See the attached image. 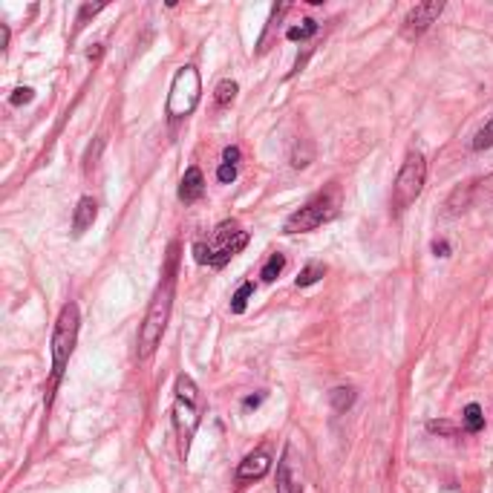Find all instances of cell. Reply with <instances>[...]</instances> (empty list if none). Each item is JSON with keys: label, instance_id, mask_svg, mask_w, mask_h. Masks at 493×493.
<instances>
[{"label": "cell", "instance_id": "cell-1", "mask_svg": "<svg viewBox=\"0 0 493 493\" xmlns=\"http://www.w3.org/2000/svg\"><path fill=\"white\" fill-rule=\"evenodd\" d=\"M173 292H176V245H170L165 277H162L156 294H153V300H150V309H147L142 332H139V355L142 358H150L153 349H156L159 341H162L165 326L170 320V309H173Z\"/></svg>", "mask_w": 493, "mask_h": 493}, {"label": "cell", "instance_id": "cell-2", "mask_svg": "<svg viewBox=\"0 0 493 493\" xmlns=\"http://www.w3.org/2000/svg\"><path fill=\"white\" fill-rule=\"evenodd\" d=\"M245 245H249V231H242L234 220H228V223H220L217 228H213L208 242H196L194 245V257L202 266L223 268L231 257H237L245 249Z\"/></svg>", "mask_w": 493, "mask_h": 493}, {"label": "cell", "instance_id": "cell-3", "mask_svg": "<svg viewBox=\"0 0 493 493\" xmlns=\"http://www.w3.org/2000/svg\"><path fill=\"white\" fill-rule=\"evenodd\" d=\"M173 427L182 444V456L188 458L191 442L199 427V389L191 375H179L176 378V401H173Z\"/></svg>", "mask_w": 493, "mask_h": 493}, {"label": "cell", "instance_id": "cell-4", "mask_svg": "<svg viewBox=\"0 0 493 493\" xmlns=\"http://www.w3.org/2000/svg\"><path fill=\"white\" fill-rule=\"evenodd\" d=\"M78 306L75 303H67L61 309L58 320H55V332H52V389L58 387V381L64 378V369L73 358V349H75V341H78Z\"/></svg>", "mask_w": 493, "mask_h": 493}, {"label": "cell", "instance_id": "cell-5", "mask_svg": "<svg viewBox=\"0 0 493 493\" xmlns=\"http://www.w3.org/2000/svg\"><path fill=\"white\" fill-rule=\"evenodd\" d=\"M424 182H427V162L421 153H407V159L398 170V179L392 185V213H404L424 191Z\"/></svg>", "mask_w": 493, "mask_h": 493}, {"label": "cell", "instance_id": "cell-6", "mask_svg": "<svg viewBox=\"0 0 493 493\" xmlns=\"http://www.w3.org/2000/svg\"><path fill=\"white\" fill-rule=\"evenodd\" d=\"M202 99V78H199V70L196 67H182L176 75H173V84H170V96H168V116L176 121V118H188L196 104Z\"/></svg>", "mask_w": 493, "mask_h": 493}, {"label": "cell", "instance_id": "cell-7", "mask_svg": "<svg viewBox=\"0 0 493 493\" xmlns=\"http://www.w3.org/2000/svg\"><path fill=\"white\" fill-rule=\"evenodd\" d=\"M335 217H337V199L332 194H320L309 205H303L300 211H294L292 217L286 220L283 231L286 234H306V231H315V228L332 223Z\"/></svg>", "mask_w": 493, "mask_h": 493}, {"label": "cell", "instance_id": "cell-8", "mask_svg": "<svg viewBox=\"0 0 493 493\" xmlns=\"http://www.w3.org/2000/svg\"><path fill=\"white\" fill-rule=\"evenodd\" d=\"M444 12V4L442 0H430V4H418V6H413L410 12H407V18H404V38L407 41H416V38H421L430 26L436 23V18Z\"/></svg>", "mask_w": 493, "mask_h": 493}, {"label": "cell", "instance_id": "cell-9", "mask_svg": "<svg viewBox=\"0 0 493 493\" xmlns=\"http://www.w3.org/2000/svg\"><path fill=\"white\" fill-rule=\"evenodd\" d=\"M277 493H303L300 479V458L292 444H286L283 458L277 461Z\"/></svg>", "mask_w": 493, "mask_h": 493}, {"label": "cell", "instance_id": "cell-10", "mask_svg": "<svg viewBox=\"0 0 493 493\" xmlns=\"http://www.w3.org/2000/svg\"><path fill=\"white\" fill-rule=\"evenodd\" d=\"M268 470H271V458H268V453L257 450V453H249V456H245V458L239 461L237 479H239V482H254V479H263Z\"/></svg>", "mask_w": 493, "mask_h": 493}, {"label": "cell", "instance_id": "cell-11", "mask_svg": "<svg viewBox=\"0 0 493 493\" xmlns=\"http://www.w3.org/2000/svg\"><path fill=\"white\" fill-rule=\"evenodd\" d=\"M202 194H205V176H202V170L194 165V168L185 170L182 182H179V199H182L185 205H191V202H196Z\"/></svg>", "mask_w": 493, "mask_h": 493}, {"label": "cell", "instance_id": "cell-12", "mask_svg": "<svg viewBox=\"0 0 493 493\" xmlns=\"http://www.w3.org/2000/svg\"><path fill=\"white\" fill-rule=\"evenodd\" d=\"M96 217H99V202L92 196H81L75 205V213H73V234L81 237L87 228H92Z\"/></svg>", "mask_w": 493, "mask_h": 493}, {"label": "cell", "instance_id": "cell-13", "mask_svg": "<svg viewBox=\"0 0 493 493\" xmlns=\"http://www.w3.org/2000/svg\"><path fill=\"white\" fill-rule=\"evenodd\" d=\"M329 401H332V407H335L337 413H347V410L355 404V389H352V387H335V389L329 392Z\"/></svg>", "mask_w": 493, "mask_h": 493}, {"label": "cell", "instance_id": "cell-14", "mask_svg": "<svg viewBox=\"0 0 493 493\" xmlns=\"http://www.w3.org/2000/svg\"><path fill=\"white\" fill-rule=\"evenodd\" d=\"M461 424H465L468 433H482L485 430V416H482V407L479 404H468L465 413H461Z\"/></svg>", "mask_w": 493, "mask_h": 493}, {"label": "cell", "instance_id": "cell-15", "mask_svg": "<svg viewBox=\"0 0 493 493\" xmlns=\"http://www.w3.org/2000/svg\"><path fill=\"white\" fill-rule=\"evenodd\" d=\"M283 268H286V257L283 254H271L268 260H266V266H263V271H260V277L266 283H274L277 277L283 274Z\"/></svg>", "mask_w": 493, "mask_h": 493}, {"label": "cell", "instance_id": "cell-16", "mask_svg": "<svg viewBox=\"0 0 493 493\" xmlns=\"http://www.w3.org/2000/svg\"><path fill=\"white\" fill-rule=\"evenodd\" d=\"M237 81H231V78H225V81H220L217 84V89H213V101H217L220 107H228L234 99H237Z\"/></svg>", "mask_w": 493, "mask_h": 493}, {"label": "cell", "instance_id": "cell-17", "mask_svg": "<svg viewBox=\"0 0 493 493\" xmlns=\"http://www.w3.org/2000/svg\"><path fill=\"white\" fill-rule=\"evenodd\" d=\"M323 274H326V266H323V263H309V266H306V268L297 274V286H300V289L315 286Z\"/></svg>", "mask_w": 493, "mask_h": 493}, {"label": "cell", "instance_id": "cell-18", "mask_svg": "<svg viewBox=\"0 0 493 493\" xmlns=\"http://www.w3.org/2000/svg\"><path fill=\"white\" fill-rule=\"evenodd\" d=\"M251 294H254V283H242V286L234 292V297H231V312H234V315H242L245 306H249V300H251Z\"/></svg>", "mask_w": 493, "mask_h": 493}, {"label": "cell", "instance_id": "cell-19", "mask_svg": "<svg viewBox=\"0 0 493 493\" xmlns=\"http://www.w3.org/2000/svg\"><path fill=\"white\" fill-rule=\"evenodd\" d=\"M470 196H473V205H476V202H490V199H493V173L485 176L482 182L470 185Z\"/></svg>", "mask_w": 493, "mask_h": 493}, {"label": "cell", "instance_id": "cell-20", "mask_svg": "<svg viewBox=\"0 0 493 493\" xmlns=\"http://www.w3.org/2000/svg\"><path fill=\"white\" fill-rule=\"evenodd\" d=\"M315 32H318V20L306 18L300 26H292V29H289L286 38H289V41H306V38H312Z\"/></svg>", "mask_w": 493, "mask_h": 493}, {"label": "cell", "instance_id": "cell-21", "mask_svg": "<svg viewBox=\"0 0 493 493\" xmlns=\"http://www.w3.org/2000/svg\"><path fill=\"white\" fill-rule=\"evenodd\" d=\"M487 147H493V116L485 121V127L473 136V150H487Z\"/></svg>", "mask_w": 493, "mask_h": 493}, {"label": "cell", "instance_id": "cell-22", "mask_svg": "<svg viewBox=\"0 0 493 493\" xmlns=\"http://www.w3.org/2000/svg\"><path fill=\"white\" fill-rule=\"evenodd\" d=\"M104 9H107L104 4H84V6L78 9V18H75V29H81V26H84L89 18H96V15H99V12H104Z\"/></svg>", "mask_w": 493, "mask_h": 493}, {"label": "cell", "instance_id": "cell-23", "mask_svg": "<svg viewBox=\"0 0 493 493\" xmlns=\"http://www.w3.org/2000/svg\"><path fill=\"white\" fill-rule=\"evenodd\" d=\"M32 99H35V92H32V89H29V87H18V89L12 92V96H9V104H12V107H20V104H29Z\"/></svg>", "mask_w": 493, "mask_h": 493}, {"label": "cell", "instance_id": "cell-24", "mask_svg": "<svg viewBox=\"0 0 493 493\" xmlns=\"http://www.w3.org/2000/svg\"><path fill=\"white\" fill-rule=\"evenodd\" d=\"M427 430H430V433H442V436H456L458 433L456 424H450V421H430Z\"/></svg>", "mask_w": 493, "mask_h": 493}, {"label": "cell", "instance_id": "cell-25", "mask_svg": "<svg viewBox=\"0 0 493 493\" xmlns=\"http://www.w3.org/2000/svg\"><path fill=\"white\" fill-rule=\"evenodd\" d=\"M217 179H220L223 185H231V182L237 179V165H225V162H223V165L217 168Z\"/></svg>", "mask_w": 493, "mask_h": 493}, {"label": "cell", "instance_id": "cell-26", "mask_svg": "<svg viewBox=\"0 0 493 493\" xmlns=\"http://www.w3.org/2000/svg\"><path fill=\"white\" fill-rule=\"evenodd\" d=\"M223 162H225V165H237V162H239V147H234V144L225 147V150H223Z\"/></svg>", "mask_w": 493, "mask_h": 493}, {"label": "cell", "instance_id": "cell-27", "mask_svg": "<svg viewBox=\"0 0 493 493\" xmlns=\"http://www.w3.org/2000/svg\"><path fill=\"white\" fill-rule=\"evenodd\" d=\"M433 254H436V257H450V245H447L444 239H436V242H433Z\"/></svg>", "mask_w": 493, "mask_h": 493}, {"label": "cell", "instance_id": "cell-28", "mask_svg": "<svg viewBox=\"0 0 493 493\" xmlns=\"http://www.w3.org/2000/svg\"><path fill=\"white\" fill-rule=\"evenodd\" d=\"M260 404H263V395H249V398L242 401L245 410H254V407H260Z\"/></svg>", "mask_w": 493, "mask_h": 493}, {"label": "cell", "instance_id": "cell-29", "mask_svg": "<svg viewBox=\"0 0 493 493\" xmlns=\"http://www.w3.org/2000/svg\"><path fill=\"white\" fill-rule=\"evenodd\" d=\"M6 44H9V26L0 23V52H6Z\"/></svg>", "mask_w": 493, "mask_h": 493}, {"label": "cell", "instance_id": "cell-30", "mask_svg": "<svg viewBox=\"0 0 493 493\" xmlns=\"http://www.w3.org/2000/svg\"><path fill=\"white\" fill-rule=\"evenodd\" d=\"M101 52H104L101 46H92V49H87V58H89V61H99V58H101Z\"/></svg>", "mask_w": 493, "mask_h": 493}]
</instances>
